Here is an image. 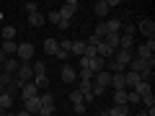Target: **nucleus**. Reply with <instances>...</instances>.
Segmentation results:
<instances>
[{
  "mask_svg": "<svg viewBox=\"0 0 155 116\" xmlns=\"http://www.w3.org/2000/svg\"><path fill=\"white\" fill-rule=\"evenodd\" d=\"M13 80H16L21 88H23L26 83H31V80H34V70H31V65H28V62H21V67H18V72L13 75Z\"/></svg>",
  "mask_w": 155,
  "mask_h": 116,
  "instance_id": "1",
  "label": "nucleus"
},
{
  "mask_svg": "<svg viewBox=\"0 0 155 116\" xmlns=\"http://www.w3.org/2000/svg\"><path fill=\"white\" fill-rule=\"evenodd\" d=\"M153 67H155V60H137L134 57L132 62H129V67L127 70H132V72H137V75H145V72H153Z\"/></svg>",
  "mask_w": 155,
  "mask_h": 116,
  "instance_id": "2",
  "label": "nucleus"
},
{
  "mask_svg": "<svg viewBox=\"0 0 155 116\" xmlns=\"http://www.w3.org/2000/svg\"><path fill=\"white\" fill-rule=\"evenodd\" d=\"M153 49H155V39H147L142 47H137V60H155L153 57Z\"/></svg>",
  "mask_w": 155,
  "mask_h": 116,
  "instance_id": "3",
  "label": "nucleus"
},
{
  "mask_svg": "<svg viewBox=\"0 0 155 116\" xmlns=\"http://www.w3.org/2000/svg\"><path fill=\"white\" fill-rule=\"evenodd\" d=\"M31 57H34V44H31V41L18 44V52H16V60H18V62H28Z\"/></svg>",
  "mask_w": 155,
  "mask_h": 116,
  "instance_id": "4",
  "label": "nucleus"
},
{
  "mask_svg": "<svg viewBox=\"0 0 155 116\" xmlns=\"http://www.w3.org/2000/svg\"><path fill=\"white\" fill-rule=\"evenodd\" d=\"M93 85H96V88H109V85H111V72H106V70H101V72H96V75H93Z\"/></svg>",
  "mask_w": 155,
  "mask_h": 116,
  "instance_id": "5",
  "label": "nucleus"
},
{
  "mask_svg": "<svg viewBox=\"0 0 155 116\" xmlns=\"http://www.w3.org/2000/svg\"><path fill=\"white\" fill-rule=\"evenodd\" d=\"M78 8H80V5H78V0H67L65 5L60 8V18H65V21H70V18L75 16V11H78Z\"/></svg>",
  "mask_w": 155,
  "mask_h": 116,
  "instance_id": "6",
  "label": "nucleus"
},
{
  "mask_svg": "<svg viewBox=\"0 0 155 116\" xmlns=\"http://www.w3.org/2000/svg\"><path fill=\"white\" fill-rule=\"evenodd\" d=\"M111 60H114V62H119L122 67H129V62L134 60V54H132V52H127V49H116Z\"/></svg>",
  "mask_w": 155,
  "mask_h": 116,
  "instance_id": "7",
  "label": "nucleus"
},
{
  "mask_svg": "<svg viewBox=\"0 0 155 116\" xmlns=\"http://www.w3.org/2000/svg\"><path fill=\"white\" fill-rule=\"evenodd\" d=\"M60 77H62V83H75V80H78V72L72 70L70 65H65V67L60 70Z\"/></svg>",
  "mask_w": 155,
  "mask_h": 116,
  "instance_id": "8",
  "label": "nucleus"
},
{
  "mask_svg": "<svg viewBox=\"0 0 155 116\" xmlns=\"http://www.w3.org/2000/svg\"><path fill=\"white\" fill-rule=\"evenodd\" d=\"M18 67H21V62H18L16 57H8V60L3 62V72H8V75H16Z\"/></svg>",
  "mask_w": 155,
  "mask_h": 116,
  "instance_id": "9",
  "label": "nucleus"
},
{
  "mask_svg": "<svg viewBox=\"0 0 155 116\" xmlns=\"http://www.w3.org/2000/svg\"><path fill=\"white\" fill-rule=\"evenodd\" d=\"M39 93H41V90H39L34 83H26V85L21 88V95H23V101H28V98H36Z\"/></svg>",
  "mask_w": 155,
  "mask_h": 116,
  "instance_id": "10",
  "label": "nucleus"
},
{
  "mask_svg": "<svg viewBox=\"0 0 155 116\" xmlns=\"http://www.w3.org/2000/svg\"><path fill=\"white\" fill-rule=\"evenodd\" d=\"M137 28H140V31H142V34H145L147 39H153V36H155V23L150 21V18H145V21H140V26H137Z\"/></svg>",
  "mask_w": 155,
  "mask_h": 116,
  "instance_id": "11",
  "label": "nucleus"
},
{
  "mask_svg": "<svg viewBox=\"0 0 155 116\" xmlns=\"http://www.w3.org/2000/svg\"><path fill=\"white\" fill-rule=\"evenodd\" d=\"M23 103H26V108H23V111H28L31 116L41 111V101H39V95H36V98H28V101H23Z\"/></svg>",
  "mask_w": 155,
  "mask_h": 116,
  "instance_id": "12",
  "label": "nucleus"
},
{
  "mask_svg": "<svg viewBox=\"0 0 155 116\" xmlns=\"http://www.w3.org/2000/svg\"><path fill=\"white\" fill-rule=\"evenodd\" d=\"M0 49H3V54H5V57H16L18 44H16V41H3V44H0Z\"/></svg>",
  "mask_w": 155,
  "mask_h": 116,
  "instance_id": "13",
  "label": "nucleus"
},
{
  "mask_svg": "<svg viewBox=\"0 0 155 116\" xmlns=\"http://www.w3.org/2000/svg\"><path fill=\"white\" fill-rule=\"evenodd\" d=\"M111 88H114V90H127V88H124V72L111 75Z\"/></svg>",
  "mask_w": 155,
  "mask_h": 116,
  "instance_id": "14",
  "label": "nucleus"
},
{
  "mask_svg": "<svg viewBox=\"0 0 155 116\" xmlns=\"http://www.w3.org/2000/svg\"><path fill=\"white\" fill-rule=\"evenodd\" d=\"M44 52L47 54H57L60 52V41L57 39H44Z\"/></svg>",
  "mask_w": 155,
  "mask_h": 116,
  "instance_id": "15",
  "label": "nucleus"
},
{
  "mask_svg": "<svg viewBox=\"0 0 155 116\" xmlns=\"http://www.w3.org/2000/svg\"><path fill=\"white\" fill-rule=\"evenodd\" d=\"M93 11H96V16L106 18V16H109V3H106V0H98V3L93 5Z\"/></svg>",
  "mask_w": 155,
  "mask_h": 116,
  "instance_id": "16",
  "label": "nucleus"
},
{
  "mask_svg": "<svg viewBox=\"0 0 155 116\" xmlns=\"http://www.w3.org/2000/svg\"><path fill=\"white\" fill-rule=\"evenodd\" d=\"M85 49H88V44H85V41H72V47H70V52H72V54H78V57H83Z\"/></svg>",
  "mask_w": 155,
  "mask_h": 116,
  "instance_id": "17",
  "label": "nucleus"
},
{
  "mask_svg": "<svg viewBox=\"0 0 155 116\" xmlns=\"http://www.w3.org/2000/svg\"><path fill=\"white\" fill-rule=\"evenodd\" d=\"M106 31H109V34H119V31H122V21H119V18L106 21Z\"/></svg>",
  "mask_w": 155,
  "mask_h": 116,
  "instance_id": "18",
  "label": "nucleus"
},
{
  "mask_svg": "<svg viewBox=\"0 0 155 116\" xmlns=\"http://www.w3.org/2000/svg\"><path fill=\"white\" fill-rule=\"evenodd\" d=\"M114 106H129L127 103V90H114Z\"/></svg>",
  "mask_w": 155,
  "mask_h": 116,
  "instance_id": "19",
  "label": "nucleus"
},
{
  "mask_svg": "<svg viewBox=\"0 0 155 116\" xmlns=\"http://www.w3.org/2000/svg\"><path fill=\"white\" fill-rule=\"evenodd\" d=\"M134 93L142 98V95H147V93H153V88H150V83H145V80H140L137 83V88H134Z\"/></svg>",
  "mask_w": 155,
  "mask_h": 116,
  "instance_id": "20",
  "label": "nucleus"
},
{
  "mask_svg": "<svg viewBox=\"0 0 155 116\" xmlns=\"http://www.w3.org/2000/svg\"><path fill=\"white\" fill-rule=\"evenodd\" d=\"M47 18L41 16V13H34V16H28V26H44Z\"/></svg>",
  "mask_w": 155,
  "mask_h": 116,
  "instance_id": "21",
  "label": "nucleus"
},
{
  "mask_svg": "<svg viewBox=\"0 0 155 116\" xmlns=\"http://www.w3.org/2000/svg\"><path fill=\"white\" fill-rule=\"evenodd\" d=\"M132 44H134V39H132V36H127V34H124V36L119 39V49H127V52H132Z\"/></svg>",
  "mask_w": 155,
  "mask_h": 116,
  "instance_id": "22",
  "label": "nucleus"
},
{
  "mask_svg": "<svg viewBox=\"0 0 155 116\" xmlns=\"http://www.w3.org/2000/svg\"><path fill=\"white\" fill-rule=\"evenodd\" d=\"M16 31H18V28H13V26H3V36H0V39H3V41H13Z\"/></svg>",
  "mask_w": 155,
  "mask_h": 116,
  "instance_id": "23",
  "label": "nucleus"
},
{
  "mask_svg": "<svg viewBox=\"0 0 155 116\" xmlns=\"http://www.w3.org/2000/svg\"><path fill=\"white\" fill-rule=\"evenodd\" d=\"M109 116H129V106H114L109 111Z\"/></svg>",
  "mask_w": 155,
  "mask_h": 116,
  "instance_id": "24",
  "label": "nucleus"
},
{
  "mask_svg": "<svg viewBox=\"0 0 155 116\" xmlns=\"http://www.w3.org/2000/svg\"><path fill=\"white\" fill-rule=\"evenodd\" d=\"M31 83L36 85L39 90H41V88H44V85H49V77H47V75H34V80H31Z\"/></svg>",
  "mask_w": 155,
  "mask_h": 116,
  "instance_id": "25",
  "label": "nucleus"
},
{
  "mask_svg": "<svg viewBox=\"0 0 155 116\" xmlns=\"http://www.w3.org/2000/svg\"><path fill=\"white\" fill-rule=\"evenodd\" d=\"M13 101H16V98H11V95H8V93H3V95H0V108H5V111H11Z\"/></svg>",
  "mask_w": 155,
  "mask_h": 116,
  "instance_id": "26",
  "label": "nucleus"
},
{
  "mask_svg": "<svg viewBox=\"0 0 155 116\" xmlns=\"http://www.w3.org/2000/svg\"><path fill=\"white\" fill-rule=\"evenodd\" d=\"M39 101H41V108L44 106H54V95L52 93H39Z\"/></svg>",
  "mask_w": 155,
  "mask_h": 116,
  "instance_id": "27",
  "label": "nucleus"
},
{
  "mask_svg": "<svg viewBox=\"0 0 155 116\" xmlns=\"http://www.w3.org/2000/svg\"><path fill=\"white\" fill-rule=\"evenodd\" d=\"M5 93H8V95H11V98H16V95H18V93H21V85H18V83H16V80H13V83H11V85H5Z\"/></svg>",
  "mask_w": 155,
  "mask_h": 116,
  "instance_id": "28",
  "label": "nucleus"
},
{
  "mask_svg": "<svg viewBox=\"0 0 155 116\" xmlns=\"http://www.w3.org/2000/svg\"><path fill=\"white\" fill-rule=\"evenodd\" d=\"M78 77H80V83H93V72H91V70H80Z\"/></svg>",
  "mask_w": 155,
  "mask_h": 116,
  "instance_id": "29",
  "label": "nucleus"
},
{
  "mask_svg": "<svg viewBox=\"0 0 155 116\" xmlns=\"http://www.w3.org/2000/svg\"><path fill=\"white\" fill-rule=\"evenodd\" d=\"M31 70H34V75H47L44 62H34V65H31Z\"/></svg>",
  "mask_w": 155,
  "mask_h": 116,
  "instance_id": "30",
  "label": "nucleus"
},
{
  "mask_svg": "<svg viewBox=\"0 0 155 116\" xmlns=\"http://www.w3.org/2000/svg\"><path fill=\"white\" fill-rule=\"evenodd\" d=\"M13 83V75H8V72H0V85L5 88V85H11Z\"/></svg>",
  "mask_w": 155,
  "mask_h": 116,
  "instance_id": "31",
  "label": "nucleus"
},
{
  "mask_svg": "<svg viewBox=\"0 0 155 116\" xmlns=\"http://www.w3.org/2000/svg\"><path fill=\"white\" fill-rule=\"evenodd\" d=\"M70 101H72V106H75V103H83V93H80V90H72Z\"/></svg>",
  "mask_w": 155,
  "mask_h": 116,
  "instance_id": "32",
  "label": "nucleus"
},
{
  "mask_svg": "<svg viewBox=\"0 0 155 116\" xmlns=\"http://www.w3.org/2000/svg\"><path fill=\"white\" fill-rule=\"evenodd\" d=\"M23 8H26V13H28V16H34V13H39V3H26Z\"/></svg>",
  "mask_w": 155,
  "mask_h": 116,
  "instance_id": "33",
  "label": "nucleus"
},
{
  "mask_svg": "<svg viewBox=\"0 0 155 116\" xmlns=\"http://www.w3.org/2000/svg\"><path fill=\"white\" fill-rule=\"evenodd\" d=\"M93 34H96V36H101V39H104L106 34H109V31H106V21H104V23H98V26H96V31H93Z\"/></svg>",
  "mask_w": 155,
  "mask_h": 116,
  "instance_id": "34",
  "label": "nucleus"
},
{
  "mask_svg": "<svg viewBox=\"0 0 155 116\" xmlns=\"http://www.w3.org/2000/svg\"><path fill=\"white\" fill-rule=\"evenodd\" d=\"M47 21H49V23H60V11H52V13H47Z\"/></svg>",
  "mask_w": 155,
  "mask_h": 116,
  "instance_id": "35",
  "label": "nucleus"
},
{
  "mask_svg": "<svg viewBox=\"0 0 155 116\" xmlns=\"http://www.w3.org/2000/svg\"><path fill=\"white\" fill-rule=\"evenodd\" d=\"M85 111H88V106H85V103H75V114L78 116H85Z\"/></svg>",
  "mask_w": 155,
  "mask_h": 116,
  "instance_id": "36",
  "label": "nucleus"
},
{
  "mask_svg": "<svg viewBox=\"0 0 155 116\" xmlns=\"http://www.w3.org/2000/svg\"><path fill=\"white\" fill-rule=\"evenodd\" d=\"M142 101H145V106H147V108H153V106H155V98H153V93L142 95Z\"/></svg>",
  "mask_w": 155,
  "mask_h": 116,
  "instance_id": "37",
  "label": "nucleus"
},
{
  "mask_svg": "<svg viewBox=\"0 0 155 116\" xmlns=\"http://www.w3.org/2000/svg\"><path fill=\"white\" fill-rule=\"evenodd\" d=\"M70 47H72L70 39H62V41H60V49H62V52H70Z\"/></svg>",
  "mask_w": 155,
  "mask_h": 116,
  "instance_id": "38",
  "label": "nucleus"
},
{
  "mask_svg": "<svg viewBox=\"0 0 155 116\" xmlns=\"http://www.w3.org/2000/svg\"><path fill=\"white\" fill-rule=\"evenodd\" d=\"M54 114V106H44V108L39 111V116H52Z\"/></svg>",
  "mask_w": 155,
  "mask_h": 116,
  "instance_id": "39",
  "label": "nucleus"
},
{
  "mask_svg": "<svg viewBox=\"0 0 155 116\" xmlns=\"http://www.w3.org/2000/svg\"><path fill=\"white\" fill-rule=\"evenodd\" d=\"M57 28H62V31H67V28H70V21H65V18H60V23H57Z\"/></svg>",
  "mask_w": 155,
  "mask_h": 116,
  "instance_id": "40",
  "label": "nucleus"
},
{
  "mask_svg": "<svg viewBox=\"0 0 155 116\" xmlns=\"http://www.w3.org/2000/svg\"><path fill=\"white\" fill-rule=\"evenodd\" d=\"M67 54H70V52H62V49H60V52H57L54 57H57V60H67Z\"/></svg>",
  "mask_w": 155,
  "mask_h": 116,
  "instance_id": "41",
  "label": "nucleus"
},
{
  "mask_svg": "<svg viewBox=\"0 0 155 116\" xmlns=\"http://www.w3.org/2000/svg\"><path fill=\"white\" fill-rule=\"evenodd\" d=\"M137 116H150V111H147V108H145V111H140V114H137Z\"/></svg>",
  "mask_w": 155,
  "mask_h": 116,
  "instance_id": "42",
  "label": "nucleus"
},
{
  "mask_svg": "<svg viewBox=\"0 0 155 116\" xmlns=\"http://www.w3.org/2000/svg\"><path fill=\"white\" fill-rule=\"evenodd\" d=\"M16 116H31V114H28V111H21V114H16Z\"/></svg>",
  "mask_w": 155,
  "mask_h": 116,
  "instance_id": "43",
  "label": "nucleus"
},
{
  "mask_svg": "<svg viewBox=\"0 0 155 116\" xmlns=\"http://www.w3.org/2000/svg\"><path fill=\"white\" fill-rule=\"evenodd\" d=\"M5 114H8V111H5V108H0V116H5Z\"/></svg>",
  "mask_w": 155,
  "mask_h": 116,
  "instance_id": "44",
  "label": "nucleus"
},
{
  "mask_svg": "<svg viewBox=\"0 0 155 116\" xmlns=\"http://www.w3.org/2000/svg\"><path fill=\"white\" fill-rule=\"evenodd\" d=\"M3 93H5V88H3V85H0V95H3Z\"/></svg>",
  "mask_w": 155,
  "mask_h": 116,
  "instance_id": "45",
  "label": "nucleus"
},
{
  "mask_svg": "<svg viewBox=\"0 0 155 116\" xmlns=\"http://www.w3.org/2000/svg\"><path fill=\"white\" fill-rule=\"evenodd\" d=\"M5 116H16V114H13V111H8V114H5Z\"/></svg>",
  "mask_w": 155,
  "mask_h": 116,
  "instance_id": "46",
  "label": "nucleus"
},
{
  "mask_svg": "<svg viewBox=\"0 0 155 116\" xmlns=\"http://www.w3.org/2000/svg\"><path fill=\"white\" fill-rule=\"evenodd\" d=\"M101 116H109V111H104V114H101Z\"/></svg>",
  "mask_w": 155,
  "mask_h": 116,
  "instance_id": "47",
  "label": "nucleus"
},
{
  "mask_svg": "<svg viewBox=\"0 0 155 116\" xmlns=\"http://www.w3.org/2000/svg\"><path fill=\"white\" fill-rule=\"evenodd\" d=\"M0 44H3V39H0Z\"/></svg>",
  "mask_w": 155,
  "mask_h": 116,
  "instance_id": "48",
  "label": "nucleus"
},
{
  "mask_svg": "<svg viewBox=\"0 0 155 116\" xmlns=\"http://www.w3.org/2000/svg\"><path fill=\"white\" fill-rule=\"evenodd\" d=\"M0 72H3V67H0Z\"/></svg>",
  "mask_w": 155,
  "mask_h": 116,
  "instance_id": "49",
  "label": "nucleus"
}]
</instances>
